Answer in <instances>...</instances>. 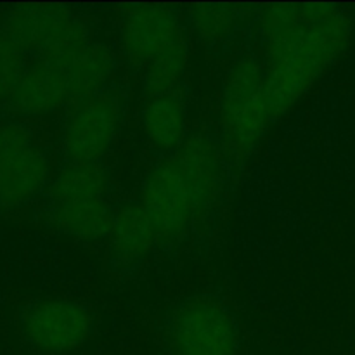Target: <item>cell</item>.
<instances>
[{
	"instance_id": "obj_1",
	"label": "cell",
	"mask_w": 355,
	"mask_h": 355,
	"mask_svg": "<svg viewBox=\"0 0 355 355\" xmlns=\"http://www.w3.org/2000/svg\"><path fill=\"white\" fill-rule=\"evenodd\" d=\"M267 38L263 104L269 121L286 113L345 51L352 24L331 3H277L260 16Z\"/></svg>"
},
{
	"instance_id": "obj_2",
	"label": "cell",
	"mask_w": 355,
	"mask_h": 355,
	"mask_svg": "<svg viewBox=\"0 0 355 355\" xmlns=\"http://www.w3.org/2000/svg\"><path fill=\"white\" fill-rule=\"evenodd\" d=\"M89 47L78 21L58 6L17 7L0 19V106H6L21 76L44 59L71 69Z\"/></svg>"
},
{
	"instance_id": "obj_3",
	"label": "cell",
	"mask_w": 355,
	"mask_h": 355,
	"mask_svg": "<svg viewBox=\"0 0 355 355\" xmlns=\"http://www.w3.org/2000/svg\"><path fill=\"white\" fill-rule=\"evenodd\" d=\"M170 345L175 355H236L239 328L224 305L214 298L196 297L173 314Z\"/></svg>"
},
{
	"instance_id": "obj_4",
	"label": "cell",
	"mask_w": 355,
	"mask_h": 355,
	"mask_svg": "<svg viewBox=\"0 0 355 355\" xmlns=\"http://www.w3.org/2000/svg\"><path fill=\"white\" fill-rule=\"evenodd\" d=\"M227 141L238 155H248L270 123L263 104V73L253 58H243L232 66L222 99Z\"/></svg>"
},
{
	"instance_id": "obj_5",
	"label": "cell",
	"mask_w": 355,
	"mask_h": 355,
	"mask_svg": "<svg viewBox=\"0 0 355 355\" xmlns=\"http://www.w3.org/2000/svg\"><path fill=\"white\" fill-rule=\"evenodd\" d=\"M49 177L45 153L17 125H0V205L17 207L42 191Z\"/></svg>"
},
{
	"instance_id": "obj_6",
	"label": "cell",
	"mask_w": 355,
	"mask_h": 355,
	"mask_svg": "<svg viewBox=\"0 0 355 355\" xmlns=\"http://www.w3.org/2000/svg\"><path fill=\"white\" fill-rule=\"evenodd\" d=\"M141 205L158 238L173 241L186 234L196 207L175 159L153 168L144 182Z\"/></svg>"
},
{
	"instance_id": "obj_7",
	"label": "cell",
	"mask_w": 355,
	"mask_h": 355,
	"mask_svg": "<svg viewBox=\"0 0 355 355\" xmlns=\"http://www.w3.org/2000/svg\"><path fill=\"white\" fill-rule=\"evenodd\" d=\"M94 319L85 307L68 300L33 305L23 319V331L35 349L64 354L78 349L92 333Z\"/></svg>"
},
{
	"instance_id": "obj_8",
	"label": "cell",
	"mask_w": 355,
	"mask_h": 355,
	"mask_svg": "<svg viewBox=\"0 0 355 355\" xmlns=\"http://www.w3.org/2000/svg\"><path fill=\"white\" fill-rule=\"evenodd\" d=\"M120 121L111 94H94L73 111L64 130V151L73 163H96L110 149Z\"/></svg>"
},
{
	"instance_id": "obj_9",
	"label": "cell",
	"mask_w": 355,
	"mask_h": 355,
	"mask_svg": "<svg viewBox=\"0 0 355 355\" xmlns=\"http://www.w3.org/2000/svg\"><path fill=\"white\" fill-rule=\"evenodd\" d=\"M172 10L159 6H137L125 16L121 37L128 59L134 64H149L159 52L180 37Z\"/></svg>"
},
{
	"instance_id": "obj_10",
	"label": "cell",
	"mask_w": 355,
	"mask_h": 355,
	"mask_svg": "<svg viewBox=\"0 0 355 355\" xmlns=\"http://www.w3.org/2000/svg\"><path fill=\"white\" fill-rule=\"evenodd\" d=\"M193 196L196 214L203 211L217 198L220 189V156L211 141L201 135L187 139L173 156Z\"/></svg>"
},
{
	"instance_id": "obj_11",
	"label": "cell",
	"mask_w": 355,
	"mask_h": 355,
	"mask_svg": "<svg viewBox=\"0 0 355 355\" xmlns=\"http://www.w3.org/2000/svg\"><path fill=\"white\" fill-rule=\"evenodd\" d=\"M142 125L151 146L162 151L180 148L186 137V111L173 94H162L148 101Z\"/></svg>"
},
{
	"instance_id": "obj_12",
	"label": "cell",
	"mask_w": 355,
	"mask_h": 355,
	"mask_svg": "<svg viewBox=\"0 0 355 355\" xmlns=\"http://www.w3.org/2000/svg\"><path fill=\"white\" fill-rule=\"evenodd\" d=\"M111 241L118 259L134 262L148 255L155 238H158L142 205L128 203L114 214L111 225Z\"/></svg>"
},
{
	"instance_id": "obj_13",
	"label": "cell",
	"mask_w": 355,
	"mask_h": 355,
	"mask_svg": "<svg viewBox=\"0 0 355 355\" xmlns=\"http://www.w3.org/2000/svg\"><path fill=\"white\" fill-rule=\"evenodd\" d=\"M113 217L103 198L55 205L54 222L62 232L80 239H99L111 232Z\"/></svg>"
},
{
	"instance_id": "obj_14",
	"label": "cell",
	"mask_w": 355,
	"mask_h": 355,
	"mask_svg": "<svg viewBox=\"0 0 355 355\" xmlns=\"http://www.w3.org/2000/svg\"><path fill=\"white\" fill-rule=\"evenodd\" d=\"M107 187V177L96 163H73L55 177L51 196L55 205L99 200Z\"/></svg>"
},
{
	"instance_id": "obj_15",
	"label": "cell",
	"mask_w": 355,
	"mask_h": 355,
	"mask_svg": "<svg viewBox=\"0 0 355 355\" xmlns=\"http://www.w3.org/2000/svg\"><path fill=\"white\" fill-rule=\"evenodd\" d=\"M114 69L111 51L103 45L90 44L76 58L69 69V90L71 97H90L110 80Z\"/></svg>"
},
{
	"instance_id": "obj_16",
	"label": "cell",
	"mask_w": 355,
	"mask_h": 355,
	"mask_svg": "<svg viewBox=\"0 0 355 355\" xmlns=\"http://www.w3.org/2000/svg\"><path fill=\"white\" fill-rule=\"evenodd\" d=\"M186 64L187 44L184 35H180L148 64V71L144 76L146 92L151 97L170 94V89L182 78Z\"/></svg>"
},
{
	"instance_id": "obj_17",
	"label": "cell",
	"mask_w": 355,
	"mask_h": 355,
	"mask_svg": "<svg viewBox=\"0 0 355 355\" xmlns=\"http://www.w3.org/2000/svg\"><path fill=\"white\" fill-rule=\"evenodd\" d=\"M191 16L196 30L210 40L225 37L236 23V12L227 6H200Z\"/></svg>"
}]
</instances>
